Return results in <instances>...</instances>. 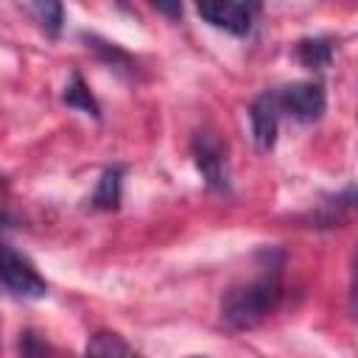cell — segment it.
Returning a JSON list of instances; mask_svg holds the SVG:
<instances>
[{"mask_svg": "<svg viewBox=\"0 0 358 358\" xmlns=\"http://www.w3.org/2000/svg\"><path fill=\"white\" fill-rule=\"evenodd\" d=\"M28 14L39 22V28H42L48 36H59L62 22H64V8H62V3H31V6H28Z\"/></svg>", "mask_w": 358, "mask_h": 358, "instance_id": "11", "label": "cell"}, {"mask_svg": "<svg viewBox=\"0 0 358 358\" xmlns=\"http://www.w3.org/2000/svg\"><path fill=\"white\" fill-rule=\"evenodd\" d=\"M154 8H157V11H165V14H173V17L182 14V6H162V3H157Z\"/></svg>", "mask_w": 358, "mask_h": 358, "instance_id": "14", "label": "cell"}, {"mask_svg": "<svg viewBox=\"0 0 358 358\" xmlns=\"http://www.w3.org/2000/svg\"><path fill=\"white\" fill-rule=\"evenodd\" d=\"M280 112H282V103H280L277 90H266L263 95L255 98V103L249 109V117H252V137H255L257 151H271L274 148Z\"/></svg>", "mask_w": 358, "mask_h": 358, "instance_id": "4", "label": "cell"}, {"mask_svg": "<svg viewBox=\"0 0 358 358\" xmlns=\"http://www.w3.org/2000/svg\"><path fill=\"white\" fill-rule=\"evenodd\" d=\"M87 42H90V48L92 50H98L109 64H123V67H129V56L123 53V50H117L115 45H109V42H101L98 36H84Z\"/></svg>", "mask_w": 358, "mask_h": 358, "instance_id": "12", "label": "cell"}, {"mask_svg": "<svg viewBox=\"0 0 358 358\" xmlns=\"http://www.w3.org/2000/svg\"><path fill=\"white\" fill-rule=\"evenodd\" d=\"M84 358H140V352L134 347H129L117 333L101 330V333L90 336Z\"/></svg>", "mask_w": 358, "mask_h": 358, "instance_id": "7", "label": "cell"}, {"mask_svg": "<svg viewBox=\"0 0 358 358\" xmlns=\"http://www.w3.org/2000/svg\"><path fill=\"white\" fill-rule=\"evenodd\" d=\"M350 313H352V319H358V255H355L352 280H350Z\"/></svg>", "mask_w": 358, "mask_h": 358, "instance_id": "13", "label": "cell"}, {"mask_svg": "<svg viewBox=\"0 0 358 358\" xmlns=\"http://www.w3.org/2000/svg\"><path fill=\"white\" fill-rule=\"evenodd\" d=\"M3 285L17 299H39L48 294V282L11 246H3Z\"/></svg>", "mask_w": 358, "mask_h": 358, "instance_id": "2", "label": "cell"}, {"mask_svg": "<svg viewBox=\"0 0 358 358\" xmlns=\"http://www.w3.org/2000/svg\"><path fill=\"white\" fill-rule=\"evenodd\" d=\"M62 101H64L67 106H73V109L84 112V115L101 117V106H98V101L92 98L90 87L84 84V78H81L78 73H73V76H70V84L64 87V95H62Z\"/></svg>", "mask_w": 358, "mask_h": 358, "instance_id": "10", "label": "cell"}, {"mask_svg": "<svg viewBox=\"0 0 358 358\" xmlns=\"http://www.w3.org/2000/svg\"><path fill=\"white\" fill-rule=\"evenodd\" d=\"M277 92H280L282 112H288L291 117H296L302 123L319 120L324 112V103H327L322 84H313V81H296V84H288Z\"/></svg>", "mask_w": 358, "mask_h": 358, "instance_id": "3", "label": "cell"}, {"mask_svg": "<svg viewBox=\"0 0 358 358\" xmlns=\"http://www.w3.org/2000/svg\"><path fill=\"white\" fill-rule=\"evenodd\" d=\"M280 266L282 257L277 263L263 266V271L241 285H232L224 296H221V319L224 324H229L232 330H249L255 324H260L268 313L277 310L280 299H282V282H280Z\"/></svg>", "mask_w": 358, "mask_h": 358, "instance_id": "1", "label": "cell"}, {"mask_svg": "<svg viewBox=\"0 0 358 358\" xmlns=\"http://www.w3.org/2000/svg\"><path fill=\"white\" fill-rule=\"evenodd\" d=\"M296 56L305 67L310 70H322L333 62V39L327 36H313V39H302L296 45Z\"/></svg>", "mask_w": 358, "mask_h": 358, "instance_id": "9", "label": "cell"}, {"mask_svg": "<svg viewBox=\"0 0 358 358\" xmlns=\"http://www.w3.org/2000/svg\"><path fill=\"white\" fill-rule=\"evenodd\" d=\"M193 159H196V168L201 171V176L207 179V185L213 190H227L229 187L224 145L210 131H199L193 137Z\"/></svg>", "mask_w": 358, "mask_h": 358, "instance_id": "5", "label": "cell"}, {"mask_svg": "<svg viewBox=\"0 0 358 358\" xmlns=\"http://www.w3.org/2000/svg\"><path fill=\"white\" fill-rule=\"evenodd\" d=\"M123 173H126L123 165H112V168H106L101 173L98 187L92 193V207H98V210H117L120 193H123Z\"/></svg>", "mask_w": 358, "mask_h": 358, "instance_id": "8", "label": "cell"}, {"mask_svg": "<svg viewBox=\"0 0 358 358\" xmlns=\"http://www.w3.org/2000/svg\"><path fill=\"white\" fill-rule=\"evenodd\" d=\"M196 11L210 25L224 28L235 36H243V34L252 31V20H255L257 6H252V3H221L218 0V3H199Z\"/></svg>", "mask_w": 358, "mask_h": 358, "instance_id": "6", "label": "cell"}]
</instances>
